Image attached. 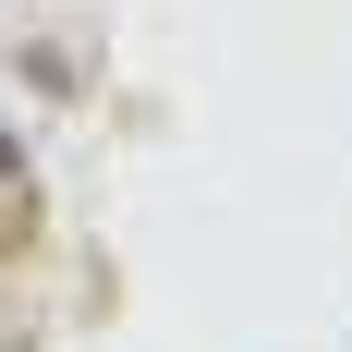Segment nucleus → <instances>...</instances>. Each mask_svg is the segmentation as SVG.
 Listing matches in <instances>:
<instances>
[{"label": "nucleus", "mask_w": 352, "mask_h": 352, "mask_svg": "<svg viewBox=\"0 0 352 352\" xmlns=\"http://www.w3.org/2000/svg\"><path fill=\"white\" fill-rule=\"evenodd\" d=\"M0 182H12V146H0Z\"/></svg>", "instance_id": "obj_1"}]
</instances>
